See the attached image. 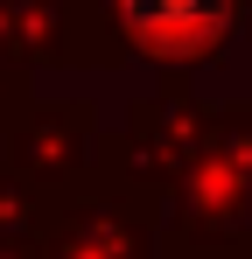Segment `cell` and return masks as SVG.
<instances>
[{"instance_id": "9c48e42d", "label": "cell", "mask_w": 252, "mask_h": 259, "mask_svg": "<svg viewBox=\"0 0 252 259\" xmlns=\"http://www.w3.org/2000/svg\"><path fill=\"white\" fill-rule=\"evenodd\" d=\"M0 259H42V238L35 231H0Z\"/></svg>"}, {"instance_id": "ba28073f", "label": "cell", "mask_w": 252, "mask_h": 259, "mask_svg": "<svg viewBox=\"0 0 252 259\" xmlns=\"http://www.w3.org/2000/svg\"><path fill=\"white\" fill-rule=\"evenodd\" d=\"M35 210H42V196L0 168V231H35Z\"/></svg>"}, {"instance_id": "7a4b0ae2", "label": "cell", "mask_w": 252, "mask_h": 259, "mask_svg": "<svg viewBox=\"0 0 252 259\" xmlns=\"http://www.w3.org/2000/svg\"><path fill=\"white\" fill-rule=\"evenodd\" d=\"M203 126H210V105L189 91V70H161V84L147 98H133L119 112V126H98V140H91V182H105V189L140 196V203L161 210L168 182L196 154Z\"/></svg>"}, {"instance_id": "277c9868", "label": "cell", "mask_w": 252, "mask_h": 259, "mask_svg": "<svg viewBox=\"0 0 252 259\" xmlns=\"http://www.w3.org/2000/svg\"><path fill=\"white\" fill-rule=\"evenodd\" d=\"M35 238H42V259H175V252H161L154 203L119 196L91 175L63 196H42Z\"/></svg>"}, {"instance_id": "52a82bcc", "label": "cell", "mask_w": 252, "mask_h": 259, "mask_svg": "<svg viewBox=\"0 0 252 259\" xmlns=\"http://www.w3.org/2000/svg\"><path fill=\"white\" fill-rule=\"evenodd\" d=\"M28 98H35V70H28L21 56H7V49H0V133L28 112Z\"/></svg>"}, {"instance_id": "5b68a950", "label": "cell", "mask_w": 252, "mask_h": 259, "mask_svg": "<svg viewBox=\"0 0 252 259\" xmlns=\"http://www.w3.org/2000/svg\"><path fill=\"white\" fill-rule=\"evenodd\" d=\"M98 105L91 98H28V112L0 133V168L28 182L35 196H63L91 175V140H98Z\"/></svg>"}, {"instance_id": "3957f363", "label": "cell", "mask_w": 252, "mask_h": 259, "mask_svg": "<svg viewBox=\"0 0 252 259\" xmlns=\"http://www.w3.org/2000/svg\"><path fill=\"white\" fill-rule=\"evenodd\" d=\"M252 0H91V28L105 63H154V70H210L231 42H245Z\"/></svg>"}, {"instance_id": "6da1fadb", "label": "cell", "mask_w": 252, "mask_h": 259, "mask_svg": "<svg viewBox=\"0 0 252 259\" xmlns=\"http://www.w3.org/2000/svg\"><path fill=\"white\" fill-rule=\"evenodd\" d=\"M154 224L175 259H252V98L210 105V126L168 182Z\"/></svg>"}, {"instance_id": "30bf717a", "label": "cell", "mask_w": 252, "mask_h": 259, "mask_svg": "<svg viewBox=\"0 0 252 259\" xmlns=\"http://www.w3.org/2000/svg\"><path fill=\"white\" fill-rule=\"evenodd\" d=\"M245 42H252V21H245Z\"/></svg>"}, {"instance_id": "8992f818", "label": "cell", "mask_w": 252, "mask_h": 259, "mask_svg": "<svg viewBox=\"0 0 252 259\" xmlns=\"http://www.w3.org/2000/svg\"><path fill=\"white\" fill-rule=\"evenodd\" d=\"M0 49L28 70H112L91 28V0H0Z\"/></svg>"}]
</instances>
